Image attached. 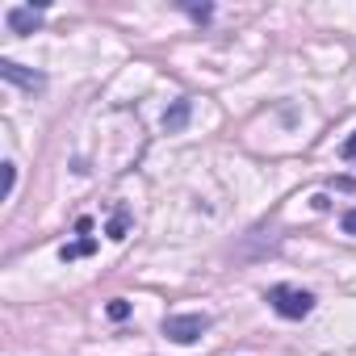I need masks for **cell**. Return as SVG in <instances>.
<instances>
[{"mask_svg":"<svg viewBox=\"0 0 356 356\" xmlns=\"http://www.w3.org/2000/svg\"><path fill=\"white\" fill-rule=\"evenodd\" d=\"M189 118H193V101H172V109L163 113V130H168V134L185 130V126H189Z\"/></svg>","mask_w":356,"mask_h":356,"instance_id":"5","label":"cell"},{"mask_svg":"<svg viewBox=\"0 0 356 356\" xmlns=\"http://www.w3.org/2000/svg\"><path fill=\"white\" fill-rule=\"evenodd\" d=\"M0 76H5V80H13V84H22V88H30V92H38V88H42V76L26 72V67H22V63H13V59H5V63H0Z\"/></svg>","mask_w":356,"mask_h":356,"instance_id":"4","label":"cell"},{"mask_svg":"<svg viewBox=\"0 0 356 356\" xmlns=\"http://www.w3.org/2000/svg\"><path fill=\"white\" fill-rule=\"evenodd\" d=\"M343 159H356V130H352V138L343 143Z\"/></svg>","mask_w":356,"mask_h":356,"instance_id":"11","label":"cell"},{"mask_svg":"<svg viewBox=\"0 0 356 356\" xmlns=\"http://www.w3.org/2000/svg\"><path fill=\"white\" fill-rule=\"evenodd\" d=\"M206 331H210V318L206 314H168L163 318V335L172 343H197Z\"/></svg>","mask_w":356,"mask_h":356,"instance_id":"2","label":"cell"},{"mask_svg":"<svg viewBox=\"0 0 356 356\" xmlns=\"http://www.w3.org/2000/svg\"><path fill=\"white\" fill-rule=\"evenodd\" d=\"M126 227H130V218H126V210H118L109 218V239H126Z\"/></svg>","mask_w":356,"mask_h":356,"instance_id":"7","label":"cell"},{"mask_svg":"<svg viewBox=\"0 0 356 356\" xmlns=\"http://www.w3.org/2000/svg\"><path fill=\"white\" fill-rule=\"evenodd\" d=\"M343 231H348V235H356V210H348V214H343Z\"/></svg>","mask_w":356,"mask_h":356,"instance_id":"12","label":"cell"},{"mask_svg":"<svg viewBox=\"0 0 356 356\" xmlns=\"http://www.w3.org/2000/svg\"><path fill=\"white\" fill-rule=\"evenodd\" d=\"M268 306L281 314V318H306L314 310V293L298 289V285H273L268 289Z\"/></svg>","mask_w":356,"mask_h":356,"instance_id":"1","label":"cell"},{"mask_svg":"<svg viewBox=\"0 0 356 356\" xmlns=\"http://www.w3.org/2000/svg\"><path fill=\"white\" fill-rule=\"evenodd\" d=\"M92 252H97V239H76V243H63L59 248L63 260H80V256H92Z\"/></svg>","mask_w":356,"mask_h":356,"instance_id":"6","label":"cell"},{"mask_svg":"<svg viewBox=\"0 0 356 356\" xmlns=\"http://www.w3.org/2000/svg\"><path fill=\"white\" fill-rule=\"evenodd\" d=\"M13 185H17V163H5V197H13Z\"/></svg>","mask_w":356,"mask_h":356,"instance_id":"9","label":"cell"},{"mask_svg":"<svg viewBox=\"0 0 356 356\" xmlns=\"http://www.w3.org/2000/svg\"><path fill=\"white\" fill-rule=\"evenodd\" d=\"M105 314H109L113 323H122V318H130V302H126V298H113V302L105 306Z\"/></svg>","mask_w":356,"mask_h":356,"instance_id":"8","label":"cell"},{"mask_svg":"<svg viewBox=\"0 0 356 356\" xmlns=\"http://www.w3.org/2000/svg\"><path fill=\"white\" fill-rule=\"evenodd\" d=\"M185 9H189V17H193V22H210V13H214L210 5H185Z\"/></svg>","mask_w":356,"mask_h":356,"instance_id":"10","label":"cell"},{"mask_svg":"<svg viewBox=\"0 0 356 356\" xmlns=\"http://www.w3.org/2000/svg\"><path fill=\"white\" fill-rule=\"evenodd\" d=\"M5 22H9L13 34H34V30L42 26V9H34V5H26V9H9Z\"/></svg>","mask_w":356,"mask_h":356,"instance_id":"3","label":"cell"}]
</instances>
